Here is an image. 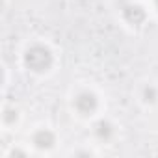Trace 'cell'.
<instances>
[{
    "label": "cell",
    "instance_id": "obj_1",
    "mask_svg": "<svg viewBox=\"0 0 158 158\" xmlns=\"http://www.w3.org/2000/svg\"><path fill=\"white\" fill-rule=\"evenodd\" d=\"M24 63L28 69L35 71V73H43L47 69H50L52 65V54L47 47L43 45H34L26 50L24 54Z\"/></svg>",
    "mask_w": 158,
    "mask_h": 158
},
{
    "label": "cell",
    "instance_id": "obj_2",
    "mask_svg": "<svg viewBox=\"0 0 158 158\" xmlns=\"http://www.w3.org/2000/svg\"><path fill=\"white\" fill-rule=\"evenodd\" d=\"M74 106H76V110L80 114L88 115V114L97 110V97L93 93H89V91H84V93H80L74 99Z\"/></svg>",
    "mask_w": 158,
    "mask_h": 158
},
{
    "label": "cell",
    "instance_id": "obj_3",
    "mask_svg": "<svg viewBox=\"0 0 158 158\" xmlns=\"http://www.w3.org/2000/svg\"><path fill=\"white\" fill-rule=\"evenodd\" d=\"M123 17H125L132 26H139V24L145 21V10H143L141 6L130 4V6H125V10H123Z\"/></svg>",
    "mask_w": 158,
    "mask_h": 158
},
{
    "label": "cell",
    "instance_id": "obj_4",
    "mask_svg": "<svg viewBox=\"0 0 158 158\" xmlns=\"http://www.w3.org/2000/svg\"><path fill=\"white\" fill-rule=\"evenodd\" d=\"M32 141H34V145L39 147V149H50L56 139H54V134H52L50 130H37V132L34 134Z\"/></svg>",
    "mask_w": 158,
    "mask_h": 158
},
{
    "label": "cell",
    "instance_id": "obj_5",
    "mask_svg": "<svg viewBox=\"0 0 158 158\" xmlns=\"http://www.w3.org/2000/svg\"><path fill=\"white\" fill-rule=\"evenodd\" d=\"M95 134H97L101 139H110L112 134H114V128H112V125H110L108 121H99V123L95 125Z\"/></svg>",
    "mask_w": 158,
    "mask_h": 158
},
{
    "label": "cell",
    "instance_id": "obj_6",
    "mask_svg": "<svg viewBox=\"0 0 158 158\" xmlns=\"http://www.w3.org/2000/svg\"><path fill=\"white\" fill-rule=\"evenodd\" d=\"M13 117H17V112H13V110H6V115H4V119L10 123V121H13Z\"/></svg>",
    "mask_w": 158,
    "mask_h": 158
},
{
    "label": "cell",
    "instance_id": "obj_7",
    "mask_svg": "<svg viewBox=\"0 0 158 158\" xmlns=\"http://www.w3.org/2000/svg\"><path fill=\"white\" fill-rule=\"evenodd\" d=\"M154 95H156V93H154L152 88H147V89H145V97H147V101H154Z\"/></svg>",
    "mask_w": 158,
    "mask_h": 158
},
{
    "label": "cell",
    "instance_id": "obj_8",
    "mask_svg": "<svg viewBox=\"0 0 158 158\" xmlns=\"http://www.w3.org/2000/svg\"><path fill=\"white\" fill-rule=\"evenodd\" d=\"M156 6H158V0H156Z\"/></svg>",
    "mask_w": 158,
    "mask_h": 158
}]
</instances>
